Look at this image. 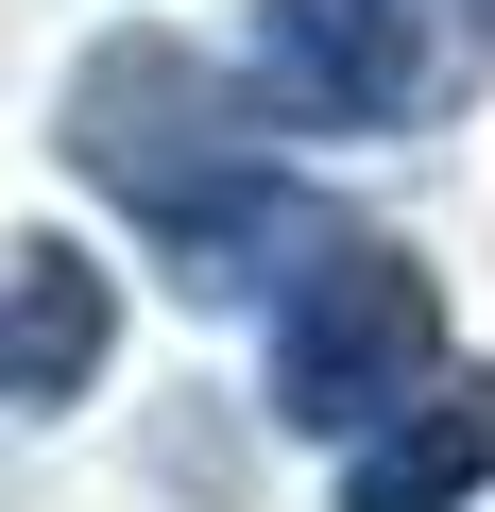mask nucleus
Wrapping results in <instances>:
<instances>
[{
  "label": "nucleus",
  "instance_id": "1",
  "mask_svg": "<svg viewBox=\"0 0 495 512\" xmlns=\"http://www.w3.org/2000/svg\"><path fill=\"white\" fill-rule=\"evenodd\" d=\"M52 154L171 256V291H205V308H274L342 239V205L291 188L257 86H239L222 52H188V35H103L69 69V103H52Z\"/></svg>",
  "mask_w": 495,
  "mask_h": 512
},
{
  "label": "nucleus",
  "instance_id": "2",
  "mask_svg": "<svg viewBox=\"0 0 495 512\" xmlns=\"http://www.w3.org/2000/svg\"><path fill=\"white\" fill-rule=\"evenodd\" d=\"M427 376H444V274L410 239H359V222L308 256V274L274 291V325H257V410L308 427V444L393 427Z\"/></svg>",
  "mask_w": 495,
  "mask_h": 512
},
{
  "label": "nucleus",
  "instance_id": "3",
  "mask_svg": "<svg viewBox=\"0 0 495 512\" xmlns=\"http://www.w3.org/2000/svg\"><path fill=\"white\" fill-rule=\"evenodd\" d=\"M461 18H478V0H257L239 86H257L274 137H393V120L444 103Z\"/></svg>",
  "mask_w": 495,
  "mask_h": 512
},
{
  "label": "nucleus",
  "instance_id": "4",
  "mask_svg": "<svg viewBox=\"0 0 495 512\" xmlns=\"http://www.w3.org/2000/svg\"><path fill=\"white\" fill-rule=\"evenodd\" d=\"M103 359H120V256L18 239V256H0V410L52 427V410L103 393Z\"/></svg>",
  "mask_w": 495,
  "mask_h": 512
},
{
  "label": "nucleus",
  "instance_id": "5",
  "mask_svg": "<svg viewBox=\"0 0 495 512\" xmlns=\"http://www.w3.org/2000/svg\"><path fill=\"white\" fill-rule=\"evenodd\" d=\"M478 495H495V376L444 359L393 427L342 444V495H325V512H478Z\"/></svg>",
  "mask_w": 495,
  "mask_h": 512
}]
</instances>
